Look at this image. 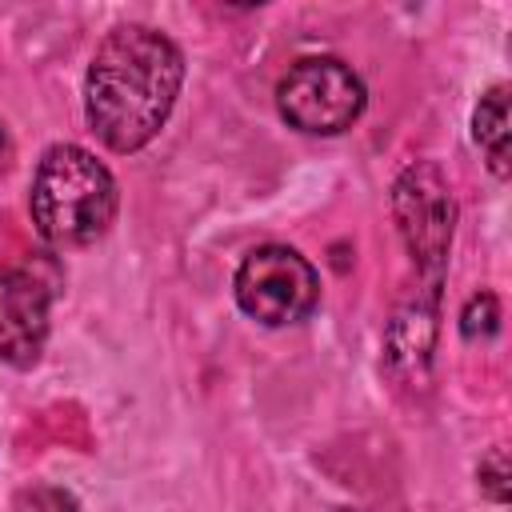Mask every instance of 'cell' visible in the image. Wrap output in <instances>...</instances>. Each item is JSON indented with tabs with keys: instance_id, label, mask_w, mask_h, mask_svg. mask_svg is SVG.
<instances>
[{
	"instance_id": "1",
	"label": "cell",
	"mask_w": 512,
	"mask_h": 512,
	"mask_svg": "<svg viewBox=\"0 0 512 512\" xmlns=\"http://www.w3.org/2000/svg\"><path fill=\"white\" fill-rule=\"evenodd\" d=\"M180 84L184 56L160 28H112L92 52L84 80V112L96 140L112 152H140L172 116Z\"/></svg>"
},
{
	"instance_id": "2",
	"label": "cell",
	"mask_w": 512,
	"mask_h": 512,
	"mask_svg": "<svg viewBox=\"0 0 512 512\" xmlns=\"http://www.w3.org/2000/svg\"><path fill=\"white\" fill-rule=\"evenodd\" d=\"M116 200L112 172L88 148L52 144L36 164L28 212L52 248H88L108 232Z\"/></svg>"
},
{
	"instance_id": "3",
	"label": "cell",
	"mask_w": 512,
	"mask_h": 512,
	"mask_svg": "<svg viewBox=\"0 0 512 512\" xmlns=\"http://www.w3.org/2000/svg\"><path fill=\"white\" fill-rule=\"evenodd\" d=\"M364 80L336 56H304L276 84V108L288 128L308 136H336L364 112Z\"/></svg>"
},
{
	"instance_id": "4",
	"label": "cell",
	"mask_w": 512,
	"mask_h": 512,
	"mask_svg": "<svg viewBox=\"0 0 512 512\" xmlns=\"http://www.w3.org/2000/svg\"><path fill=\"white\" fill-rule=\"evenodd\" d=\"M232 292L244 316L264 328H284L312 316V308L320 304V276L296 248L264 244L240 260Z\"/></svg>"
},
{
	"instance_id": "5",
	"label": "cell",
	"mask_w": 512,
	"mask_h": 512,
	"mask_svg": "<svg viewBox=\"0 0 512 512\" xmlns=\"http://www.w3.org/2000/svg\"><path fill=\"white\" fill-rule=\"evenodd\" d=\"M392 212H396L404 248L412 252L420 276L428 280V292H436L448 264V248H452L456 200L432 160H416L400 172L392 188Z\"/></svg>"
},
{
	"instance_id": "6",
	"label": "cell",
	"mask_w": 512,
	"mask_h": 512,
	"mask_svg": "<svg viewBox=\"0 0 512 512\" xmlns=\"http://www.w3.org/2000/svg\"><path fill=\"white\" fill-rule=\"evenodd\" d=\"M48 340V292L36 276L0 268V364L32 368Z\"/></svg>"
},
{
	"instance_id": "7",
	"label": "cell",
	"mask_w": 512,
	"mask_h": 512,
	"mask_svg": "<svg viewBox=\"0 0 512 512\" xmlns=\"http://www.w3.org/2000/svg\"><path fill=\"white\" fill-rule=\"evenodd\" d=\"M472 140L488 152V168L504 180L508 176V88L504 84L480 96L472 112Z\"/></svg>"
},
{
	"instance_id": "8",
	"label": "cell",
	"mask_w": 512,
	"mask_h": 512,
	"mask_svg": "<svg viewBox=\"0 0 512 512\" xmlns=\"http://www.w3.org/2000/svg\"><path fill=\"white\" fill-rule=\"evenodd\" d=\"M496 320H500V304L492 292H476L468 296L464 312H460V332L464 340H488L496 332Z\"/></svg>"
},
{
	"instance_id": "9",
	"label": "cell",
	"mask_w": 512,
	"mask_h": 512,
	"mask_svg": "<svg viewBox=\"0 0 512 512\" xmlns=\"http://www.w3.org/2000/svg\"><path fill=\"white\" fill-rule=\"evenodd\" d=\"M16 512H80V504L56 484H32L16 496Z\"/></svg>"
},
{
	"instance_id": "10",
	"label": "cell",
	"mask_w": 512,
	"mask_h": 512,
	"mask_svg": "<svg viewBox=\"0 0 512 512\" xmlns=\"http://www.w3.org/2000/svg\"><path fill=\"white\" fill-rule=\"evenodd\" d=\"M476 480H480V492H484L488 500H496V504L508 500V452H504L500 444L480 460Z\"/></svg>"
},
{
	"instance_id": "11",
	"label": "cell",
	"mask_w": 512,
	"mask_h": 512,
	"mask_svg": "<svg viewBox=\"0 0 512 512\" xmlns=\"http://www.w3.org/2000/svg\"><path fill=\"white\" fill-rule=\"evenodd\" d=\"M12 160H16V144H12V136H8V128H4V120H0V172H8Z\"/></svg>"
}]
</instances>
